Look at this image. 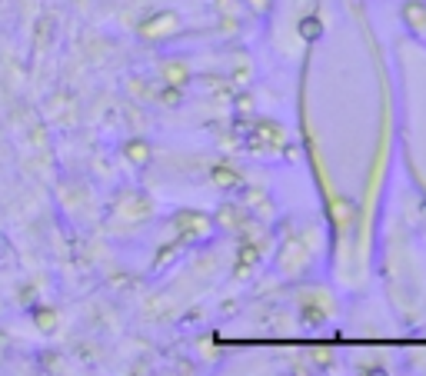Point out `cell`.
Here are the masks:
<instances>
[{
    "mask_svg": "<svg viewBox=\"0 0 426 376\" xmlns=\"http://www.w3.org/2000/svg\"><path fill=\"white\" fill-rule=\"evenodd\" d=\"M33 323H37V330H44V333L57 330V313H54L50 306H37V310H33Z\"/></svg>",
    "mask_w": 426,
    "mask_h": 376,
    "instance_id": "cell-1",
    "label": "cell"
},
{
    "mask_svg": "<svg viewBox=\"0 0 426 376\" xmlns=\"http://www.w3.org/2000/svg\"><path fill=\"white\" fill-rule=\"evenodd\" d=\"M127 157L134 160V164H147V157H150V150L140 143V140H134V143H127Z\"/></svg>",
    "mask_w": 426,
    "mask_h": 376,
    "instance_id": "cell-2",
    "label": "cell"
}]
</instances>
